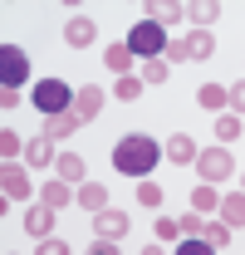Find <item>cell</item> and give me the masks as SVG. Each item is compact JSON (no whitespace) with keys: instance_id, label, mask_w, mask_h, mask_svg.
Instances as JSON below:
<instances>
[{"instance_id":"29","label":"cell","mask_w":245,"mask_h":255,"mask_svg":"<svg viewBox=\"0 0 245 255\" xmlns=\"http://www.w3.org/2000/svg\"><path fill=\"white\" fill-rule=\"evenodd\" d=\"M182 236H206V216H201L196 206H191V211L182 216Z\"/></svg>"},{"instance_id":"13","label":"cell","mask_w":245,"mask_h":255,"mask_svg":"<svg viewBox=\"0 0 245 255\" xmlns=\"http://www.w3.org/2000/svg\"><path fill=\"white\" fill-rule=\"evenodd\" d=\"M79 128H84V118H79V113L69 108V113H49V123H44V132H49L54 142H64V137H74Z\"/></svg>"},{"instance_id":"23","label":"cell","mask_w":245,"mask_h":255,"mask_svg":"<svg viewBox=\"0 0 245 255\" xmlns=\"http://www.w3.org/2000/svg\"><path fill=\"white\" fill-rule=\"evenodd\" d=\"M186 44H191V59H211V54H216V39H211V30L186 34Z\"/></svg>"},{"instance_id":"10","label":"cell","mask_w":245,"mask_h":255,"mask_svg":"<svg viewBox=\"0 0 245 255\" xmlns=\"http://www.w3.org/2000/svg\"><path fill=\"white\" fill-rule=\"evenodd\" d=\"M25 231H30L34 241L54 236V206H44V201H39V206H30V211H25Z\"/></svg>"},{"instance_id":"8","label":"cell","mask_w":245,"mask_h":255,"mask_svg":"<svg viewBox=\"0 0 245 255\" xmlns=\"http://www.w3.org/2000/svg\"><path fill=\"white\" fill-rule=\"evenodd\" d=\"M142 10L152 15L162 30H172V25H182V20H186V5H177V0H147Z\"/></svg>"},{"instance_id":"7","label":"cell","mask_w":245,"mask_h":255,"mask_svg":"<svg viewBox=\"0 0 245 255\" xmlns=\"http://www.w3.org/2000/svg\"><path fill=\"white\" fill-rule=\"evenodd\" d=\"M74 113L89 123V118H98L103 113V89L98 84H84V89H74Z\"/></svg>"},{"instance_id":"5","label":"cell","mask_w":245,"mask_h":255,"mask_svg":"<svg viewBox=\"0 0 245 255\" xmlns=\"http://www.w3.org/2000/svg\"><path fill=\"white\" fill-rule=\"evenodd\" d=\"M25 74H30L25 49H15V44H0V79H5V89H20V84H25Z\"/></svg>"},{"instance_id":"30","label":"cell","mask_w":245,"mask_h":255,"mask_svg":"<svg viewBox=\"0 0 245 255\" xmlns=\"http://www.w3.org/2000/svg\"><path fill=\"white\" fill-rule=\"evenodd\" d=\"M191 59V44L186 39H167V64H186Z\"/></svg>"},{"instance_id":"24","label":"cell","mask_w":245,"mask_h":255,"mask_svg":"<svg viewBox=\"0 0 245 255\" xmlns=\"http://www.w3.org/2000/svg\"><path fill=\"white\" fill-rule=\"evenodd\" d=\"M142 89H147V84H142V74H122L118 84H113V94H118L122 103H132V98L142 94Z\"/></svg>"},{"instance_id":"17","label":"cell","mask_w":245,"mask_h":255,"mask_svg":"<svg viewBox=\"0 0 245 255\" xmlns=\"http://www.w3.org/2000/svg\"><path fill=\"white\" fill-rule=\"evenodd\" d=\"M221 221H226V226H245V191L221 196Z\"/></svg>"},{"instance_id":"34","label":"cell","mask_w":245,"mask_h":255,"mask_svg":"<svg viewBox=\"0 0 245 255\" xmlns=\"http://www.w3.org/2000/svg\"><path fill=\"white\" fill-rule=\"evenodd\" d=\"M226 94H231V98H226V108H231V113H245V79H241V84H231Z\"/></svg>"},{"instance_id":"15","label":"cell","mask_w":245,"mask_h":255,"mask_svg":"<svg viewBox=\"0 0 245 255\" xmlns=\"http://www.w3.org/2000/svg\"><path fill=\"white\" fill-rule=\"evenodd\" d=\"M74 182H64V177H54V182H44V191H39V201H44V206H54V211H59V206H69V201H74Z\"/></svg>"},{"instance_id":"14","label":"cell","mask_w":245,"mask_h":255,"mask_svg":"<svg viewBox=\"0 0 245 255\" xmlns=\"http://www.w3.org/2000/svg\"><path fill=\"white\" fill-rule=\"evenodd\" d=\"M196 152H201V147H196V142H191L186 132H172V137H167V162L186 167V162H196Z\"/></svg>"},{"instance_id":"3","label":"cell","mask_w":245,"mask_h":255,"mask_svg":"<svg viewBox=\"0 0 245 255\" xmlns=\"http://www.w3.org/2000/svg\"><path fill=\"white\" fill-rule=\"evenodd\" d=\"M30 98H34V108H39L44 118H49V113H69V108H74V89H69L64 79H39V89H34Z\"/></svg>"},{"instance_id":"27","label":"cell","mask_w":245,"mask_h":255,"mask_svg":"<svg viewBox=\"0 0 245 255\" xmlns=\"http://www.w3.org/2000/svg\"><path fill=\"white\" fill-rule=\"evenodd\" d=\"M206 246H211V251L231 246V226H226V221H211V226H206Z\"/></svg>"},{"instance_id":"16","label":"cell","mask_w":245,"mask_h":255,"mask_svg":"<svg viewBox=\"0 0 245 255\" xmlns=\"http://www.w3.org/2000/svg\"><path fill=\"white\" fill-rule=\"evenodd\" d=\"M186 15L196 20V30H211L221 20V0H196V5H186Z\"/></svg>"},{"instance_id":"26","label":"cell","mask_w":245,"mask_h":255,"mask_svg":"<svg viewBox=\"0 0 245 255\" xmlns=\"http://www.w3.org/2000/svg\"><path fill=\"white\" fill-rule=\"evenodd\" d=\"M137 206H162V187L147 182V177H137Z\"/></svg>"},{"instance_id":"22","label":"cell","mask_w":245,"mask_h":255,"mask_svg":"<svg viewBox=\"0 0 245 255\" xmlns=\"http://www.w3.org/2000/svg\"><path fill=\"white\" fill-rule=\"evenodd\" d=\"M54 172H59L64 182H84V157H79V152H59Z\"/></svg>"},{"instance_id":"21","label":"cell","mask_w":245,"mask_h":255,"mask_svg":"<svg viewBox=\"0 0 245 255\" xmlns=\"http://www.w3.org/2000/svg\"><path fill=\"white\" fill-rule=\"evenodd\" d=\"M191 206H196L201 216H211V211H221V196H216V187H211V182H201V187L191 191Z\"/></svg>"},{"instance_id":"31","label":"cell","mask_w":245,"mask_h":255,"mask_svg":"<svg viewBox=\"0 0 245 255\" xmlns=\"http://www.w3.org/2000/svg\"><path fill=\"white\" fill-rule=\"evenodd\" d=\"M34 251H39V255H69L74 246H69V241H59V236H44V241H39Z\"/></svg>"},{"instance_id":"19","label":"cell","mask_w":245,"mask_h":255,"mask_svg":"<svg viewBox=\"0 0 245 255\" xmlns=\"http://www.w3.org/2000/svg\"><path fill=\"white\" fill-rule=\"evenodd\" d=\"M79 206L103 211V206H108V187H103V182H84V187H79Z\"/></svg>"},{"instance_id":"20","label":"cell","mask_w":245,"mask_h":255,"mask_svg":"<svg viewBox=\"0 0 245 255\" xmlns=\"http://www.w3.org/2000/svg\"><path fill=\"white\" fill-rule=\"evenodd\" d=\"M226 89H221V84H201V89H196V103H201V108H206V113H221V108H226Z\"/></svg>"},{"instance_id":"12","label":"cell","mask_w":245,"mask_h":255,"mask_svg":"<svg viewBox=\"0 0 245 255\" xmlns=\"http://www.w3.org/2000/svg\"><path fill=\"white\" fill-rule=\"evenodd\" d=\"M93 231H98V236H108V241H122V236H127V216L103 206V211H93Z\"/></svg>"},{"instance_id":"9","label":"cell","mask_w":245,"mask_h":255,"mask_svg":"<svg viewBox=\"0 0 245 255\" xmlns=\"http://www.w3.org/2000/svg\"><path fill=\"white\" fill-rule=\"evenodd\" d=\"M64 39H69V44H74V49H89L93 39H98V25H93L89 15H74V20H69V25H64Z\"/></svg>"},{"instance_id":"33","label":"cell","mask_w":245,"mask_h":255,"mask_svg":"<svg viewBox=\"0 0 245 255\" xmlns=\"http://www.w3.org/2000/svg\"><path fill=\"white\" fill-rule=\"evenodd\" d=\"M182 236V221H172V216H157V241H177Z\"/></svg>"},{"instance_id":"11","label":"cell","mask_w":245,"mask_h":255,"mask_svg":"<svg viewBox=\"0 0 245 255\" xmlns=\"http://www.w3.org/2000/svg\"><path fill=\"white\" fill-rule=\"evenodd\" d=\"M25 162H30V167H54V137H49V132H39V137H30V142H25Z\"/></svg>"},{"instance_id":"32","label":"cell","mask_w":245,"mask_h":255,"mask_svg":"<svg viewBox=\"0 0 245 255\" xmlns=\"http://www.w3.org/2000/svg\"><path fill=\"white\" fill-rule=\"evenodd\" d=\"M20 147H25V142H20V137L5 128V132H0V157H5V162H15V152H20Z\"/></svg>"},{"instance_id":"1","label":"cell","mask_w":245,"mask_h":255,"mask_svg":"<svg viewBox=\"0 0 245 255\" xmlns=\"http://www.w3.org/2000/svg\"><path fill=\"white\" fill-rule=\"evenodd\" d=\"M157 162H162V147H157L152 132H127V137H118V147H113V167H118L122 177H147Z\"/></svg>"},{"instance_id":"25","label":"cell","mask_w":245,"mask_h":255,"mask_svg":"<svg viewBox=\"0 0 245 255\" xmlns=\"http://www.w3.org/2000/svg\"><path fill=\"white\" fill-rule=\"evenodd\" d=\"M216 137H221V142H236V137H241V118H236V113H221V118H216Z\"/></svg>"},{"instance_id":"36","label":"cell","mask_w":245,"mask_h":255,"mask_svg":"<svg viewBox=\"0 0 245 255\" xmlns=\"http://www.w3.org/2000/svg\"><path fill=\"white\" fill-rule=\"evenodd\" d=\"M113 251H118V246H113L108 236H98V241H93V246H89V255H113Z\"/></svg>"},{"instance_id":"28","label":"cell","mask_w":245,"mask_h":255,"mask_svg":"<svg viewBox=\"0 0 245 255\" xmlns=\"http://www.w3.org/2000/svg\"><path fill=\"white\" fill-rule=\"evenodd\" d=\"M142 84H167V59H147L142 64Z\"/></svg>"},{"instance_id":"6","label":"cell","mask_w":245,"mask_h":255,"mask_svg":"<svg viewBox=\"0 0 245 255\" xmlns=\"http://www.w3.org/2000/svg\"><path fill=\"white\" fill-rule=\"evenodd\" d=\"M0 191H5V201H25V196H30V177H25V167L5 162V172H0Z\"/></svg>"},{"instance_id":"2","label":"cell","mask_w":245,"mask_h":255,"mask_svg":"<svg viewBox=\"0 0 245 255\" xmlns=\"http://www.w3.org/2000/svg\"><path fill=\"white\" fill-rule=\"evenodd\" d=\"M127 49L137 59H162L167 54V30L157 20H142V25H132V34H127Z\"/></svg>"},{"instance_id":"35","label":"cell","mask_w":245,"mask_h":255,"mask_svg":"<svg viewBox=\"0 0 245 255\" xmlns=\"http://www.w3.org/2000/svg\"><path fill=\"white\" fill-rule=\"evenodd\" d=\"M0 108H5V113L20 108V89H0Z\"/></svg>"},{"instance_id":"37","label":"cell","mask_w":245,"mask_h":255,"mask_svg":"<svg viewBox=\"0 0 245 255\" xmlns=\"http://www.w3.org/2000/svg\"><path fill=\"white\" fill-rule=\"evenodd\" d=\"M241 191H245V177H241Z\"/></svg>"},{"instance_id":"4","label":"cell","mask_w":245,"mask_h":255,"mask_svg":"<svg viewBox=\"0 0 245 255\" xmlns=\"http://www.w3.org/2000/svg\"><path fill=\"white\" fill-rule=\"evenodd\" d=\"M196 172H201V182L221 187V182H231V172H236V157H231L226 147H206V152H196Z\"/></svg>"},{"instance_id":"18","label":"cell","mask_w":245,"mask_h":255,"mask_svg":"<svg viewBox=\"0 0 245 255\" xmlns=\"http://www.w3.org/2000/svg\"><path fill=\"white\" fill-rule=\"evenodd\" d=\"M132 59H137V54H132V49H127V39H122V44H113V49H103V64H108V69H113V74H127V69H132Z\"/></svg>"}]
</instances>
